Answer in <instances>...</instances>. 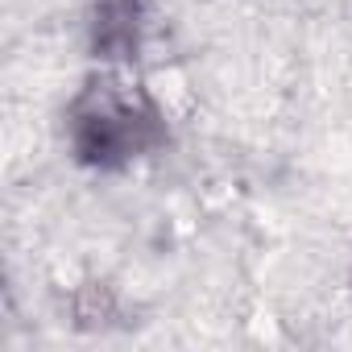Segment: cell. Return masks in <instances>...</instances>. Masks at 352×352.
Segmentation results:
<instances>
[{"label":"cell","instance_id":"obj_1","mask_svg":"<svg viewBox=\"0 0 352 352\" xmlns=\"http://www.w3.org/2000/svg\"><path fill=\"white\" fill-rule=\"evenodd\" d=\"M170 141L166 108L124 75L87 79L67 104V145L71 157L96 174L129 170L133 162L157 153Z\"/></svg>","mask_w":352,"mask_h":352}]
</instances>
